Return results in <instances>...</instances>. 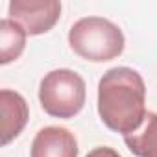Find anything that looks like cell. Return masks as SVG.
<instances>
[{
	"instance_id": "1",
	"label": "cell",
	"mask_w": 157,
	"mask_h": 157,
	"mask_svg": "<svg viewBox=\"0 0 157 157\" xmlns=\"http://www.w3.org/2000/svg\"><path fill=\"white\" fill-rule=\"evenodd\" d=\"M146 85L129 67L109 68L98 83V115L115 133L131 135L146 118Z\"/></svg>"
},
{
	"instance_id": "2",
	"label": "cell",
	"mask_w": 157,
	"mask_h": 157,
	"mask_svg": "<svg viewBox=\"0 0 157 157\" xmlns=\"http://www.w3.org/2000/svg\"><path fill=\"white\" fill-rule=\"evenodd\" d=\"M68 44L82 59L105 63L124 52L126 39L115 22L104 17H83L70 26Z\"/></svg>"
},
{
	"instance_id": "3",
	"label": "cell",
	"mask_w": 157,
	"mask_h": 157,
	"mask_svg": "<svg viewBox=\"0 0 157 157\" xmlns=\"http://www.w3.org/2000/svg\"><path fill=\"white\" fill-rule=\"evenodd\" d=\"M85 82L70 68L48 72L39 85V102L46 115L56 118H72L85 105Z\"/></svg>"
},
{
	"instance_id": "4",
	"label": "cell",
	"mask_w": 157,
	"mask_h": 157,
	"mask_svg": "<svg viewBox=\"0 0 157 157\" xmlns=\"http://www.w3.org/2000/svg\"><path fill=\"white\" fill-rule=\"evenodd\" d=\"M8 15L28 35H41L50 32L59 21L61 4L57 0H11Z\"/></svg>"
},
{
	"instance_id": "5",
	"label": "cell",
	"mask_w": 157,
	"mask_h": 157,
	"mask_svg": "<svg viewBox=\"0 0 157 157\" xmlns=\"http://www.w3.org/2000/svg\"><path fill=\"white\" fill-rule=\"evenodd\" d=\"M30 155L32 157H78V140L74 133H70L67 128L48 126L35 135Z\"/></svg>"
},
{
	"instance_id": "6",
	"label": "cell",
	"mask_w": 157,
	"mask_h": 157,
	"mask_svg": "<svg viewBox=\"0 0 157 157\" xmlns=\"http://www.w3.org/2000/svg\"><path fill=\"white\" fill-rule=\"evenodd\" d=\"M0 109H2V144L8 146L13 139L21 135L28 122V104L19 93L2 89Z\"/></svg>"
},
{
	"instance_id": "7",
	"label": "cell",
	"mask_w": 157,
	"mask_h": 157,
	"mask_svg": "<svg viewBox=\"0 0 157 157\" xmlns=\"http://www.w3.org/2000/svg\"><path fill=\"white\" fill-rule=\"evenodd\" d=\"M128 150L137 157H157V113H146L142 126L124 137Z\"/></svg>"
},
{
	"instance_id": "8",
	"label": "cell",
	"mask_w": 157,
	"mask_h": 157,
	"mask_svg": "<svg viewBox=\"0 0 157 157\" xmlns=\"http://www.w3.org/2000/svg\"><path fill=\"white\" fill-rule=\"evenodd\" d=\"M26 35L24 28L10 17L0 21V63L8 65L21 57L26 46Z\"/></svg>"
},
{
	"instance_id": "9",
	"label": "cell",
	"mask_w": 157,
	"mask_h": 157,
	"mask_svg": "<svg viewBox=\"0 0 157 157\" xmlns=\"http://www.w3.org/2000/svg\"><path fill=\"white\" fill-rule=\"evenodd\" d=\"M85 157H122L117 150L109 148V146H98L94 150H91Z\"/></svg>"
}]
</instances>
